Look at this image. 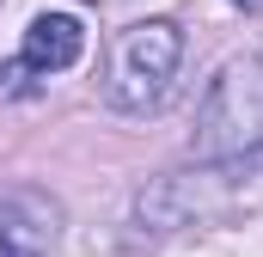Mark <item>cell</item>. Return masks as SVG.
<instances>
[{"instance_id":"cell-2","label":"cell","mask_w":263,"mask_h":257,"mask_svg":"<svg viewBox=\"0 0 263 257\" xmlns=\"http://www.w3.org/2000/svg\"><path fill=\"white\" fill-rule=\"evenodd\" d=\"M184 62V31L172 19H135L110 37V56H104V98L123 111V117H147L165 104L172 92V74Z\"/></svg>"},{"instance_id":"cell-1","label":"cell","mask_w":263,"mask_h":257,"mask_svg":"<svg viewBox=\"0 0 263 257\" xmlns=\"http://www.w3.org/2000/svg\"><path fill=\"white\" fill-rule=\"evenodd\" d=\"M196 153L214 166L263 153V56H233L208 80L196 111Z\"/></svg>"},{"instance_id":"cell-4","label":"cell","mask_w":263,"mask_h":257,"mask_svg":"<svg viewBox=\"0 0 263 257\" xmlns=\"http://www.w3.org/2000/svg\"><path fill=\"white\" fill-rule=\"evenodd\" d=\"M18 56H25L31 74H62V67H73L86 56V25H80L73 12H37Z\"/></svg>"},{"instance_id":"cell-3","label":"cell","mask_w":263,"mask_h":257,"mask_svg":"<svg viewBox=\"0 0 263 257\" xmlns=\"http://www.w3.org/2000/svg\"><path fill=\"white\" fill-rule=\"evenodd\" d=\"M62 239V202L37 184L0 190V257H49Z\"/></svg>"},{"instance_id":"cell-5","label":"cell","mask_w":263,"mask_h":257,"mask_svg":"<svg viewBox=\"0 0 263 257\" xmlns=\"http://www.w3.org/2000/svg\"><path fill=\"white\" fill-rule=\"evenodd\" d=\"M233 6H263V0H233Z\"/></svg>"}]
</instances>
